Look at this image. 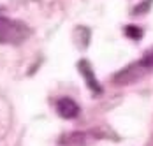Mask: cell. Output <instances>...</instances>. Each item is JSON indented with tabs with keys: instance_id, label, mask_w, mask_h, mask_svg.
<instances>
[{
	"instance_id": "obj_1",
	"label": "cell",
	"mask_w": 153,
	"mask_h": 146,
	"mask_svg": "<svg viewBox=\"0 0 153 146\" xmlns=\"http://www.w3.org/2000/svg\"><path fill=\"white\" fill-rule=\"evenodd\" d=\"M32 35V28L18 19H11L5 16H0V44H16L25 42Z\"/></svg>"
},
{
	"instance_id": "obj_2",
	"label": "cell",
	"mask_w": 153,
	"mask_h": 146,
	"mask_svg": "<svg viewBox=\"0 0 153 146\" xmlns=\"http://www.w3.org/2000/svg\"><path fill=\"white\" fill-rule=\"evenodd\" d=\"M77 69H79V72L83 74V77L86 79V85L88 88L92 90L93 93H102V86H100V83L97 81V77H95V74L92 71V65L86 62V60H79V63H77Z\"/></svg>"
},
{
	"instance_id": "obj_3",
	"label": "cell",
	"mask_w": 153,
	"mask_h": 146,
	"mask_svg": "<svg viewBox=\"0 0 153 146\" xmlns=\"http://www.w3.org/2000/svg\"><path fill=\"white\" fill-rule=\"evenodd\" d=\"M56 113L60 115L62 118H67V120H72L79 115V106H77L72 99H58L56 101Z\"/></svg>"
},
{
	"instance_id": "obj_4",
	"label": "cell",
	"mask_w": 153,
	"mask_h": 146,
	"mask_svg": "<svg viewBox=\"0 0 153 146\" xmlns=\"http://www.w3.org/2000/svg\"><path fill=\"white\" fill-rule=\"evenodd\" d=\"M125 35H127V37H130V39L139 41V39L143 37V30L137 28V27H134V25H128V27H125Z\"/></svg>"
},
{
	"instance_id": "obj_5",
	"label": "cell",
	"mask_w": 153,
	"mask_h": 146,
	"mask_svg": "<svg viewBox=\"0 0 153 146\" xmlns=\"http://www.w3.org/2000/svg\"><path fill=\"white\" fill-rule=\"evenodd\" d=\"M139 62H141V63L146 67V71L150 72V71L153 69V49L150 51V53H146V55H144V58H141Z\"/></svg>"
}]
</instances>
